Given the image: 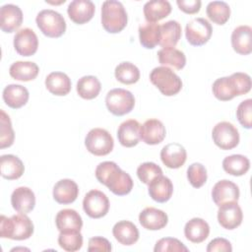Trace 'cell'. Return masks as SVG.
Returning a JSON list of instances; mask_svg holds the SVG:
<instances>
[{"label": "cell", "mask_w": 252, "mask_h": 252, "mask_svg": "<svg viewBox=\"0 0 252 252\" xmlns=\"http://www.w3.org/2000/svg\"><path fill=\"white\" fill-rule=\"evenodd\" d=\"M53 199L63 205L73 203L79 195V187L72 179H61L53 187Z\"/></svg>", "instance_id": "603a6c76"}, {"label": "cell", "mask_w": 252, "mask_h": 252, "mask_svg": "<svg viewBox=\"0 0 252 252\" xmlns=\"http://www.w3.org/2000/svg\"><path fill=\"white\" fill-rule=\"evenodd\" d=\"M45 87L54 95H66L70 93L72 84L70 78L63 72H52L45 78Z\"/></svg>", "instance_id": "f546056e"}, {"label": "cell", "mask_w": 252, "mask_h": 252, "mask_svg": "<svg viewBox=\"0 0 252 252\" xmlns=\"http://www.w3.org/2000/svg\"><path fill=\"white\" fill-rule=\"evenodd\" d=\"M137 175H138V178L143 183L149 185L150 182L154 178H156L159 175H162V170H161L160 166H158L155 162L147 161L138 166Z\"/></svg>", "instance_id": "7bdbcfd3"}, {"label": "cell", "mask_w": 252, "mask_h": 252, "mask_svg": "<svg viewBox=\"0 0 252 252\" xmlns=\"http://www.w3.org/2000/svg\"><path fill=\"white\" fill-rule=\"evenodd\" d=\"M212 138L216 146L221 150H232L239 144V132L230 122L221 121L216 124L212 131Z\"/></svg>", "instance_id": "9c48e42d"}, {"label": "cell", "mask_w": 252, "mask_h": 252, "mask_svg": "<svg viewBox=\"0 0 252 252\" xmlns=\"http://www.w3.org/2000/svg\"><path fill=\"white\" fill-rule=\"evenodd\" d=\"M151 83L166 96L177 94L182 89L181 79L168 67L159 66L152 70L150 74Z\"/></svg>", "instance_id": "5b68a950"}, {"label": "cell", "mask_w": 252, "mask_h": 252, "mask_svg": "<svg viewBox=\"0 0 252 252\" xmlns=\"http://www.w3.org/2000/svg\"><path fill=\"white\" fill-rule=\"evenodd\" d=\"M11 204L15 211L22 214L32 212L35 206V196L29 187H18L11 195Z\"/></svg>", "instance_id": "ffe728a7"}, {"label": "cell", "mask_w": 252, "mask_h": 252, "mask_svg": "<svg viewBox=\"0 0 252 252\" xmlns=\"http://www.w3.org/2000/svg\"><path fill=\"white\" fill-rule=\"evenodd\" d=\"M105 104L109 112L122 116L131 112L135 106V97L131 92L117 88L109 91L105 96Z\"/></svg>", "instance_id": "52a82bcc"}, {"label": "cell", "mask_w": 252, "mask_h": 252, "mask_svg": "<svg viewBox=\"0 0 252 252\" xmlns=\"http://www.w3.org/2000/svg\"><path fill=\"white\" fill-rule=\"evenodd\" d=\"M58 244L65 251H78L83 246V235L79 230L60 231L58 236Z\"/></svg>", "instance_id": "ab89813d"}, {"label": "cell", "mask_w": 252, "mask_h": 252, "mask_svg": "<svg viewBox=\"0 0 252 252\" xmlns=\"http://www.w3.org/2000/svg\"><path fill=\"white\" fill-rule=\"evenodd\" d=\"M176 4L182 12L192 15L200 11L202 3L200 0H177Z\"/></svg>", "instance_id": "c3c4849f"}, {"label": "cell", "mask_w": 252, "mask_h": 252, "mask_svg": "<svg viewBox=\"0 0 252 252\" xmlns=\"http://www.w3.org/2000/svg\"><path fill=\"white\" fill-rule=\"evenodd\" d=\"M149 195L158 203L167 202L173 193V184L171 180L163 175L154 178L149 184Z\"/></svg>", "instance_id": "cb8c5ba5"}, {"label": "cell", "mask_w": 252, "mask_h": 252, "mask_svg": "<svg viewBox=\"0 0 252 252\" xmlns=\"http://www.w3.org/2000/svg\"><path fill=\"white\" fill-rule=\"evenodd\" d=\"M158 62L162 66H170L175 70H181L186 64L185 54L176 48H161L158 51Z\"/></svg>", "instance_id": "e575fe53"}, {"label": "cell", "mask_w": 252, "mask_h": 252, "mask_svg": "<svg viewBox=\"0 0 252 252\" xmlns=\"http://www.w3.org/2000/svg\"><path fill=\"white\" fill-rule=\"evenodd\" d=\"M141 225L149 230H158L163 228L168 222L167 215L157 208H145L139 215Z\"/></svg>", "instance_id": "44dd1931"}, {"label": "cell", "mask_w": 252, "mask_h": 252, "mask_svg": "<svg viewBox=\"0 0 252 252\" xmlns=\"http://www.w3.org/2000/svg\"><path fill=\"white\" fill-rule=\"evenodd\" d=\"M55 223L59 231H80L83 226V220L77 211L73 209H63L57 213L55 218Z\"/></svg>", "instance_id": "f1b7e54d"}, {"label": "cell", "mask_w": 252, "mask_h": 252, "mask_svg": "<svg viewBox=\"0 0 252 252\" xmlns=\"http://www.w3.org/2000/svg\"><path fill=\"white\" fill-rule=\"evenodd\" d=\"M83 209L90 218L100 219L109 211V200L103 192L94 189L85 195Z\"/></svg>", "instance_id": "8fae6325"}, {"label": "cell", "mask_w": 252, "mask_h": 252, "mask_svg": "<svg viewBox=\"0 0 252 252\" xmlns=\"http://www.w3.org/2000/svg\"><path fill=\"white\" fill-rule=\"evenodd\" d=\"M3 100L11 108L17 109L24 106L30 97L29 91L22 85L11 84L3 90Z\"/></svg>", "instance_id": "484cf974"}, {"label": "cell", "mask_w": 252, "mask_h": 252, "mask_svg": "<svg viewBox=\"0 0 252 252\" xmlns=\"http://www.w3.org/2000/svg\"><path fill=\"white\" fill-rule=\"evenodd\" d=\"M251 78L248 74L236 72L229 77L217 79L212 87L216 98L221 101H227L237 95H242L251 90Z\"/></svg>", "instance_id": "7a4b0ae2"}, {"label": "cell", "mask_w": 252, "mask_h": 252, "mask_svg": "<svg viewBox=\"0 0 252 252\" xmlns=\"http://www.w3.org/2000/svg\"><path fill=\"white\" fill-rule=\"evenodd\" d=\"M239 194L238 186L227 179L218 181L212 189V198L218 207L227 202H237Z\"/></svg>", "instance_id": "5bb4252c"}, {"label": "cell", "mask_w": 252, "mask_h": 252, "mask_svg": "<svg viewBox=\"0 0 252 252\" xmlns=\"http://www.w3.org/2000/svg\"><path fill=\"white\" fill-rule=\"evenodd\" d=\"M243 220V213L237 202H227L219 207L218 221L225 229L238 227Z\"/></svg>", "instance_id": "7c38bea8"}, {"label": "cell", "mask_w": 252, "mask_h": 252, "mask_svg": "<svg viewBox=\"0 0 252 252\" xmlns=\"http://www.w3.org/2000/svg\"><path fill=\"white\" fill-rule=\"evenodd\" d=\"M166 130L158 119H149L141 125L140 139L147 145H158L163 141Z\"/></svg>", "instance_id": "ac0fdd59"}, {"label": "cell", "mask_w": 252, "mask_h": 252, "mask_svg": "<svg viewBox=\"0 0 252 252\" xmlns=\"http://www.w3.org/2000/svg\"><path fill=\"white\" fill-rule=\"evenodd\" d=\"M101 85L94 76H84L77 82V93L84 99H93L100 92Z\"/></svg>", "instance_id": "8d00e7d4"}, {"label": "cell", "mask_w": 252, "mask_h": 252, "mask_svg": "<svg viewBox=\"0 0 252 252\" xmlns=\"http://www.w3.org/2000/svg\"><path fill=\"white\" fill-rule=\"evenodd\" d=\"M35 22L40 32L48 37H60L66 31V22L63 16L51 9L40 11L35 18Z\"/></svg>", "instance_id": "8992f818"}, {"label": "cell", "mask_w": 252, "mask_h": 252, "mask_svg": "<svg viewBox=\"0 0 252 252\" xmlns=\"http://www.w3.org/2000/svg\"><path fill=\"white\" fill-rule=\"evenodd\" d=\"M95 177L113 194L124 196L133 189V179L114 161H102L95 168Z\"/></svg>", "instance_id": "6da1fadb"}, {"label": "cell", "mask_w": 252, "mask_h": 252, "mask_svg": "<svg viewBox=\"0 0 252 252\" xmlns=\"http://www.w3.org/2000/svg\"><path fill=\"white\" fill-rule=\"evenodd\" d=\"M213 28L208 20L204 18H195L189 21L185 28V36L187 41L193 46H202L211 38Z\"/></svg>", "instance_id": "30bf717a"}, {"label": "cell", "mask_w": 252, "mask_h": 252, "mask_svg": "<svg viewBox=\"0 0 252 252\" xmlns=\"http://www.w3.org/2000/svg\"><path fill=\"white\" fill-rule=\"evenodd\" d=\"M127 12L121 2L116 0H108L102 3L101 25L107 32H120L127 26Z\"/></svg>", "instance_id": "277c9868"}, {"label": "cell", "mask_w": 252, "mask_h": 252, "mask_svg": "<svg viewBox=\"0 0 252 252\" xmlns=\"http://www.w3.org/2000/svg\"><path fill=\"white\" fill-rule=\"evenodd\" d=\"M23 23V12L14 4L3 5L0 9V28L4 32L17 31Z\"/></svg>", "instance_id": "9a60e30c"}, {"label": "cell", "mask_w": 252, "mask_h": 252, "mask_svg": "<svg viewBox=\"0 0 252 252\" xmlns=\"http://www.w3.org/2000/svg\"><path fill=\"white\" fill-rule=\"evenodd\" d=\"M143 12L147 22L157 23L171 13V5L165 0H152L144 5Z\"/></svg>", "instance_id": "1f68e13d"}, {"label": "cell", "mask_w": 252, "mask_h": 252, "mask_svg": "<svg viewBox=\"0 0 252 252\" xmlns=\"http://www.w3.org/2000/svg\"><path fill=\"white\" fill-rule=\"evenodd\" d=\"M208 252H215V251H224V252H230L232 251V247L230 242L222 237H218L210 241V243L207 246Z\"/></svg>", "instance_id": "7dc6e473"}, {"label": "cell", "mask_w": 252, "mask_h": 252, "mask_svg": "<svg viewBox=\"0 0 252 252\" xmlns=\"http://www.w3.org/2000/svg\"><path fill=\"white\" fill-rule=\"evenodd\" d=\"M160 25L157 23H143L139 27L140 43L148 49L155 48L159 42Z\"/></svg>", "instance_id": "836d02e7"}, {"label": "cell", "mask_w": 252, "mask_h": 252, "mask_svg": "<svg viewBox=\"0 0 252 252\" xmlns=\"http://www.w3.org/2000/svg\"><path fill=\"white\" fill-rule=\"evenodd\" d=\"M114 76L117 81L125 85H132L139 81L140 70L131 62H121L114 70Z\"/></svg>", "instance_id": "f35d334b"}, {"label": "cell", "mask_w": 252, "mask_h": 252, "mask_svg": "<svg viewBox=\"0 0 252 252\" xmlns=\"http://www.w3.org/2000/svg\"><path fill=\"white\" fill-rule=\"evenodd\" d=\"M210 234V225L201 218H193L184 226L185 237L193 243L205 241Z\"/></svg>", "instance_id": "4316f807"}, {"label": "cell", "mask_w": 252, "mask_h": 252, "mask_svg": "<svg viewBox=\"0 0 252 252\" xmlns=\"http://www.w3.org/2000/svg\"><path fill=\"white\" fill-rule=\"evenodd\" d=\"M85 146L91 154L96 157H102L111 153L114 147V141L107 130L94 128L87 134Z\"/></svg>", "instance_id": "ba28073f"}, {"label": "cell", "mask_w": 252, "mask_h": 252, "mask_svg": "<svg viewBox=\"0 0 252 252\" xmlns=\"http://www.w3.org/2000/svg\"><path fill=\"white\" fill-rule=\"evenodd\" d=\"M112 247L110 242L101 236H94L89 239V246L88 251H103V252H109L111 251Z\"/></svg>", "instance_id": "bcb514c9"}, {"label": "cell", "mask_w": 252, "mask_h": 252, "mask_svg": "<svg viewBox=\"0 0 252 252\" xmlns=\"http://www.w3.org/2000/svg\"><path fill=\"white\" fill-rule=\"evenodd\" d=\"M206 13L213 23L222 26L230 17V8L224 1H212L208 4Z\"/></svg>", "instance_id": "74e56055"}, {"label": "cell", "mask_w": 252, "mask_h": 252, "mask_svg": "<svg viewBox=\"0 0 252 252\" xmlns=\"http://www.w3.org/2000/svg\"><path fill=\"white\" fill-rule=\"evenodd\" d=\"M186 158V150L178 143L167 144L160 151V159L168 168L176 169L181 167L185 163Z\"/></svg>", "instance_id": "2e32d148"}, {"label": "cell", "mask_w": 252, "mask_h": 252, "mask_svg": "<svg viewBox=\"0 0 252 252\" xmlns=\"http://www.w3.org/2000/svg\"><path fill=\"white\" fill-rule=\"evenodd\" d=\"M15 139L14 130L12 128V123L10 117L6 112L0 110V148H9L13 145Z\"/></svg>", "instance_id": "60d3db41"}, {"label": "cell", "mask_w": 252, "mask_h": 252, "mask_svg": "<svg viewBox=\"0 0 252 252\" xmlns=\"http://www.w3.org/2000/svg\"><path fill=\"white\" fill-rule=\"evenodd\" d=\"M155 252H188V248L177 238L164 237L157 241Z\"/></svg>", "instance_id": "ee69618b"}, {"label": "cell", "mask_w": 252, "mask_h": 252, "mask_svg": "<svg viewBox=\"0 0 252 252\" xmlns=\"http://www.w3.org/2000/svg\"><path fill=\"white\" fill-rule=\"evenodd\" d=\"M25 171L23 161L14 155H3L0 158L1 176L8 180L20 178Z\"/></svg>", "instance_id": "83f0119b"}, {"label": "cell", "mask_w": 252, "mask_h": 252, "mask_svg": "<svg viewBox=\"0 0 252 252\" xmlns=\"http://www.w3.org/2000/svg\"><path fill=\"white\" fill-rule=\"evenodd\" d=\"M14 47L22 56H32L37 51L38 39L35 32L30 28L18 31L14 36Z\"/></svg>", "instance_id": "4fadbf2b"}, {"label": "cell", "mask_w": 252, "mask_h": 252, "mask_svg": "<svg viewBox=\"0 0 252 252\" xmlns=\"http://www.w3.org/2000/svg\"><path fill=\"white\" fill-rule=\"evenodd\" d=\"M207 169L200 162H194L187 168V178L194 188L202 187L207 181Z\"/></svg>", "instance_id": "b9f144b4"}, {"label": "cell", "mask_w": 252, "mask_h": 252, "mask_svg": "<svg viewBox=\"0 0 252 252\" xmlns=\"http://www.w3.org/2000/svg\"><path fill=\"white\" fill-rule=\"evenodd\" d=\"M38 72V66L31 61H16L9 69V74L13 79L23 82L34 80L37 77Z\"/></svg>", "instance_id": "d6a6232c"}, {"label": "cell", "mask_w": 252, "mask_h": 252, "mask_svg": "<svg viewBox=\"0 0 252 252\" xmlns=\"http://www.w3.org/2000/svg\"><path fill=\"white\" fill-rule=\"evenodd\" d=\"M114 238L122 245L130 246L139 239V230L137 226L129 220H120L112 228Z\"/></svg>", "instance_id": "d4e9b609"}, {"label": "cell", "mask_w": 252, "mask_h": 252, "mask_svg": "<svg viewBox=\"0 0 252 252\" xmlns=\"http://www.w3.org/2000/svg\"><path fill=\"white\" fill-rule=\"evenodd\" d=\"M231 45L233 50L240 55H248L252 52V29L243 25L236 27L231 33Z\"/></svg>", "instance_id": "d6986e66"}, {"label": "cell", "mask_w": 252, "mask_h": 252, "mask_svg": "<svg viewBox=\"0 0 252 252\" xmlns=\"http://www.w3.org/2000/svg\"><path fill=\"white\" fill-rule=\"evenodd\" d=\"M223 170L233 176L244 175L250 168V160L242 155H231L222 160Z\"/></svg>", "instance_id": "d590c367"}, {"label": "cell", "mask_w": 252, "mask_h": 252, "mask_svg": "<svg viewBox=\"0 0 252 252\" xmlns=\"http://www.w3.org/2000/svg\"><path fill=\"white\" fill-rule=\"evenodd\" d=\"M236 116L239 123L246 129L252 127V99L247 98L239 103L236 109Z\"/></svg>", "instance_id": "f6af8a7d"}, {"label": "cell", "mask_w": 252, "mask_h": 252, "mask_svg": "<svg viewBox=\"0 0 252 252\" xmlns=\"http://www.w3.org/2000/svg\"><path fill=\"white\" fill-rule=\"evenodd\" d=\"M141 124L135 119H128L122 122L117 130V138L119 143L126 148L136 146L140 139Z\"/></svg>", "instance_id": "7402d4cb"}, {"label": "cell", "mask_w": 252, "mask_h": 252, "mask_svg": "<svg viewBox=\"0 0 252 252\" xmlns=\"http://www.w3.org/2000/svg\"><path fill=\"white\" fill-rule=\"evenodd\" d=\"M181 26L177 21H168L160 25L159 42L162 48H174L181 37Z\"/></svg>", "instance_id": "4dcf8cb0"}, {"label": "cell", "mask_w": 252, "mask_h": 252, "mask_svg": "<svg viewBox=\"0 0 252 252\" xmlns=\"http://www.w3.org/2000/svg\"><path fill=\"white\" fill-rule=\"evenodd\" d=\"M33 233V223L26 214H17L11 218L0 217V236L13 240H25Z\"/></svg>", "instance_id": "3957f363"}, {"label": "cell", "mask_w": 252, "mask_h": 252, "mask_svg": "<svg viewBox=\"0 0 252 252\" xmlns=\"http://www.w3.org/2000/svg\"><path fill=\"white\" fill-rule=\"evenodd\" d=\"M95 6L90 0H74L67 9L71 21L77 25H83L91 21L94 15Z\"/></svg>", "instance_id": "e0dca14e"}]
</instances>
